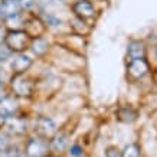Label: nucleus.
Masks as SVG:
<instances>
[{"mask_svg":"<svg viewBox=\"0 0 157 157\" xmlns=\"http://www.w3.org/2000/svg\"><path fill=\"white\" fill-rule=\"evenodd\" d=\"M23 29L29 33L30 38H38L43 35H51L48 26L45 25L43 19L38 13H25V25Z\"/></svg>","mask_w":157,"mask_h":157,"instance_id":"nucleus-10","label":"nucleus"},{"mask_svg":"<svg viewBox=\"0 0 157 157\" xmlns=\"http://www.w3.org/2000/svg\"><path fill=\"white\" fill-rule=\"evenodd\" d=\"M23 109L25 108L22 105V101L9 92H6L0 98V115H3L5 118H10V117L22 113Z\"/></svg>","mask_w":157,"mask_h":157,"instance_id":"nucleus-11","label":"nucleus"},{"mask_svg":"<svg viewBox=\"0 0 157 157\" xmlns=\"http://www.w3.org/2000/svg\"><path fill=\"white\" fill-rule=\"evenodd\" d=\"M13 141H14V138L12 137V136H9V134L6 133V131H3V130H0V153L5 151Z\"/></svg>","mask_w":157,"mask_h":157,"instance_id":"nucleus-22","label":"nucleus"},{"mask_svg":"<svg viewBox=\"0 0 157 157\" xmlns=\"http://www.w3.org/2000/svg\"><path fill=\"white\" fill-rule=\"evenodd\" d=\"M3 74H5V71L0 72V98L5 95L6 92H7V78H5L3 76ZM9 76V75H7Z\"/></svg>","mask_w":157,"mask_h":157,"instance_id":"nucleus-24","label":"nucleus"},{"mask_svg":"<svg viewBox=\"0 0 157 157\" xmlns=\"http://www.w3.org/2000/svg\"><path fill=\"white\" fill-rule=\"evenodd\" d=\"M19 5L25 13H36L39 9L38 0H19Z\"/></svg>","mask_w":157,"mask_h":157,"instance_id":"nucleus-20","label":"nucleus"},{"mask_svg":"<svg viewBox=\"0 0 157 157\" xmlns=\"http://www.w3.org/2000/svg\"><path fill=\"white\" fill-rule=\"evenodd\" d=\"M36 75L28 74H12L7 76V92L19 98L20 101L36 100Z\"/></svg>","mask_w":157,"mask_h":157,"instance_id":"nucleus-1","label":"nucleus"},{"mask_svg":"<svg viewBox=\"0 0 157 157\" xmlns=\"http://www.w3.org/2000/svg\"><path fill=\"white\" fill-rule=\"evenodd\" d=\"M32 38L25 29H10L6 32L5 45L12 53H23L29 51Z\"/></svg>","mask_w":157,"mask_h":157,"instance_id":"nucleus-5","label":"nucleus"},{"mask_svg":"<svg viewBox=\"0 0 157 157\" xmlns=\"http://www.w3.org/2000/svg\"><path fill=\"white\" fill-rule=\"evenodd\" d=\"M0 13L5 19V17H10V16L22 13V7H20L17 0H3L0 3Z\"/></svg>","mask_w":157,"mask_h":157,"instance_id":"nucleus-16","label":"nucleus"},{"mask_svg":"<svg viewBox=\"0 0 157 157\" xmlns=\"http://www.w3.org/2000/svg\"><path fill=\"white\" fill-rule=\"evenodd\" d=\"M53 45L55 42H53V38H51V35L32 38L28 52L36 59V62H46L53 51Z\"/></svg>","mask_w":157,"mask_h":157,"instance_id":"nucleus-7","label":"nucleus"},{"mask_svg":"<svg viewBox=\"0 0 157 157\" xmlns=\"http://www.w3.org/2000/svg\"><path fill=\"white\" fill-rule=\"evenodd\" d=\"M0 157H2V156H0Z\"/></svg>","mask_w":157,"mask_h":157,"instance_id":"nucleus-32","label":"nucleus"},{"mask_svg":"<svg viewBox=\"0 0 157 157\" xmlns=\"http://www.w3.org/2000/svg\"><path fill=\"white\" fill-rule=\"evenodd\" d=\"M59 130V124L56 120L49 114H35L32 115L30 123V133L36 134L39 137L51 140Z\"/></svg>","mask_w":157,"mask_h":157,"instance_id":"nucleus-4","label":"nucleus"},{"mask_svg":"<svg viewBox=\"0 0 157 157\" xmlns=\"http://www.w3.org/2000/svg\"><path fill=\"white\" fill-rule=\"evenodd\" d=\"M2 2H3V0H0V3H2Z\"/></svg>","mask_w":157,"mask_h":157,"instance_id":"nucleus-30","label":"nucleus"},{"mask_svg":"<svg viewBox=\"0 0 157 157\" xmlns=\"http://www.w3.org/2000/svg\"><path fill=\"white\" fill-rule=\"evenodd\" d=\"M3 23V16H2V13H0V25Z\"/></svg>","mask_w":157,"mask_h":157,"instance_id":"nucleus-29","label":"nucleus"},{"mask_svg":"<svg viewBox=\"0 0 157 157\" xmlns=\"http://www.w3.org/2000/svg\"><path fill=\"white\" fill-rule=\"evenodd\" d=\"M71 16L94 25L101 16L100 2L97 0H74L67 7Z\"/></svg>","mask_w":157,"mask_h":157,"instance_id":"nucleus-2","label":"nucleus"},{"mask_svg":"<svg viewBox=\"0 0 157 157\" xmlns=\"http://www.w3.org/2000/svg\"><path fill=\"white\" fill-rule=\"evenodd\" d=\"M123 157H141V147L138 143H128L121 150Z\"/></svg>","mask_w":157,"mask_h":157,"instance_id":"nucleus-19","label":"nucleus"},{"mask_svg":"<svg viewBox=\"0 0 157 157\" xmlns=\"http://www.w3.org/2000/svg\"><path fill=\"white\" fill-rule=\"evenodd\" d=\"M150 72H151V63L147 58L127 59L125 62V79L131 84L143 81Z\"/></svg>","mask_w":157,"mask_h":157,"instance_id":"nucleus-6","label":"nucleus"},{"mask_svg":"<svg viewBox=\"0 0 157 157\" xmlns=\"http://www.w3.org/2000/svg\"><path fill=\"white\" fill-rule=\"evenodd\" d=\"M104 157H123L121 148H118L114 144H109L104 148Z\"/></svg>","mask_w":157,"mask_h":157,"instance_id":"nucleus-23","label":"nucleus"},{"mask_svg":"<svg viewBox=\"0 0 157 157\" xmlns=\"http://www.w3.org/2000/svg\"><path fill=\"white\" fill-rule=\"evenodd\" d=\"M6 32H7V29L3 26V23L0 25V45H3L5 42V36H6Z\"/></svg>","mask_w":157,"mask_h":157,"instance_id":"nucleus-25","label":"nucleus"},{"mask_svg":"<svg viewBox=\"0 0 157 157\" xmlns=\"http://www.w3.org/2000/svg\"><path fill=\"white\" fill-rule=\"evenodd\" d=\"M114 118L115 121L123 124H133L138 118V109L133 107L131 104H124L118 105L114 109Z\"/></svg>","mask_w":157,"mask_h":157,"instance_id":"nucleus-14","label":"nucleus"},{"mask_svg":"<svg viewBox=\"0 0 157 157\" xmlns=\"http://www.w3.org/2000/svg\"><path fill=\"white\" fill-rule=\"evenodd\" d=\"M148 46L143 39H130L125 45V58L127 59H140L147 58Z\"/></svg>","mask_w":157,"mask_h":157,"instance_id":"nucleus-13","label":"nucleus"},{"mask_svg":"<svg viewBox=\"0 0 157 157\" xmlns=\"http://www.w3.org/2000/svg\"><path fill=\"white\" fill-rule=\"evenodd\" d=\"M0 156L2 157H26L23 143H16V141H13L5 151L0 153Z\"/></svg>","mask_w":157,"mask_h":157,"instance_id":"nucleus-18","label":"nucleus"},{"mask_svg":"<svg viewBox=\"0 0 157 157\" xmlns=\"http://www.w3.org/2000/svg\"><path fill=\"white\" fill-rule=\"evenodd\" d=\"M30 123H32V115L23 109L19 114L6 118L3 131H6L13 138H25L30 133Z\"/></svg>","mask_w":157,"mask_h":157,"instance_id":"nucleus-3","label":"nucleus"},{"mask_svg":"<svg viewBox=\"0 0 157 157\" xmlns=\"http://www.w3.org/2000/svg\"><path fill=\"white\" fill-rule=\"evenodd\" d=\"M36 65V59H35L29 52L23 53H13L12 58L9 59V62L6 63L7 74H28L32 72V68Z\"/></svg>","mask_w":157,"mask_h":157,"instance_id":"nucleus-8","label":"nucleus"},{"mask_svg":"<svg viewBox=\"0 0 157 157\" xmlns=\"http://www.w3.org/2000/svg\"><path fill=\"white\" fill-rule=\"evenodd\" d=\"M69 144H71V134L67 130L59 127L56 134L49 140V150L52 153H56V154H63L68 150Z\"/></svg>","mask_w":157,"mask_h":157,"instance_id":"nucleus-12","label":"nucleus"},{"mask_svg":"<svg viewBox=\"0 0 157 157\" xmlns=\"http://www.w3.org/2000/svg\"><path fill=\"white\" fill-rule=\"evenodd\" d=\"M67 151L71 157H84V154H85L81 143H71Z\"/></svg>","mask_w":157,"mask_h":157,"instance_id":"nucleus-21","label":"nucleus"},{"mask_svg":"<svg viewBox=\"0 0 157 157\" xmlns=\"http://www.w3.org/2000/svg\"><path fill=\"white\" fill-rule=\"evenodd\" d=\"M151 56H153V61L157 63V45H156V46H153V49H151Z\"/></svg>","mask_w":157,"mask_h":157,"instance_id":"nucleus-27","label":"nucleus"},{"mask_svg":"<svg viewBox=\"0 0 157 157\" xmlns=\"http://www.w3.org/2000/svg\"><path fill=\"white\" fill-rule=\"evenodd\" d=\"M23 148L26 157H45L49 150V140L42 138L33 133H29L23 140Z\"/></svg>","mask_w":157,"mask_h":157,"instance_id":"nucleus-9","label":"nucleus"},{"mask_svg":"<svg viewBox=\"0 0 157 157\" xmlns=\"http://www.w3.org/2000/svg\"><path fill=\"white\" fill-rule=\"evenodd\" d=\"M23 25H25V12L3 19V26L7 30H10V29H23Z\"/></svg>","mask_w":157,"mask_h":157,"instance_id":"nucleus-17","label":"nucleus"},{"mask_svg":"<svg viewBox=\"0 0 157 157\" xmlns=\"http://www.w3.org/2000/svg\"><path fill=\"white\" fill-rule=\"evenodd\" d=\"M72 2H74V0H56L58 5H59V6H65V7H68Z\"/></svg>","mask_w":157,"mask_h":157,"instance_id":"nucleus-26","label":"nucleus"},{"mask_svg":"<svg viewBox=\"0 0 157 157\" xmlns=\"http://www.w3.org/2000/svg\"><path fill=\"white\" fill-rule=\"evenodd\" d=\"M45 157H62V154H56V153H52V151H49L48 154Z\"/></svg>","mask_w":157,"mask_h":157,"instance_id":"nucleus-28","label":"nucleus"},{"mask_svg":"<svg viewBox=\"0 0 157 157\" xmlns=\"http://www.w3.org/2000/svg\"><path fill=\"white\" fill-rule=\"evenodd\" d=\"M17 2H19V0H17Z\"/></svg>","mask_w":157,"mask_h":157,"instance_id":"nucleus-31","label":"nucleus"},{"mask_svg":"<svg viewBox=\"0 0 157 157\" xmlns=\"http://www.w3.org/2000/svg\"><path fill=\"white\" fill-rule=\"evenodd\" d=\"M67 28L72 33L81 35V36H90L92 29H94V25L88 23V22H84V20L78 19V17H74V16L69 14V17L67 19Z\"/></svg>","mask_w":157,"mask_h":157,"instance_id":"nucleus-15","label":"nucleus"}]
</instances>
